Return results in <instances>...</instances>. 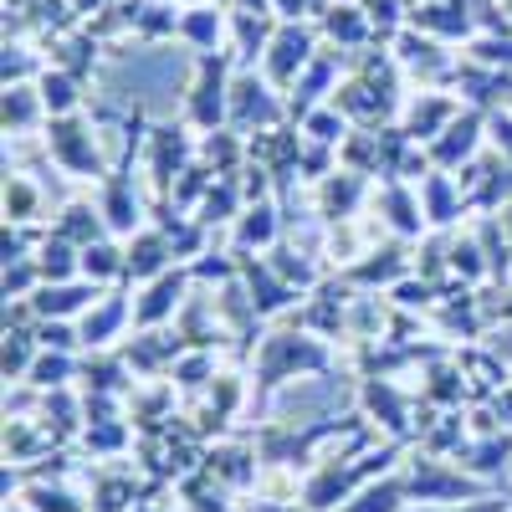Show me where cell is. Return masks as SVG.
Instances as JSON below:
<instances>
[{"instance_id": "8992f818", "label": "cell", "mask_w": 512, "mask_h": 512, "mask_svg": "<svg viewBox=\"0 0 512 512\" xmlns=\"http://www.w3.org/2000/svg\"><path fill=\"white\" fill-rule=\"evenodd\" d=\"M77 6H93V0H77Z\"/></svg>"}, {"instance_id": "3957f363", "label": "cell", "mask_w": 512, "mask_h": 512, "mask_svg": "<svg viewBox=\"0 0 512 512\" xmlns=\"http://www.w3.org/2000/svg\"><path fill=\"white\" fill-rule=\"evenodd\" d=\"M41 103H47L52 113H67V108L77 103V93H72V82H67L62 72H52V77H41Z\"/></svg>"}, {"instance_id": "6da1fadb", "label": "cell", "mask_w": 512, "mask_h": 512, "mask_svg": "<svg viewBox=\"0 0 512 512\" xmlns=\"http://www.w3.org/2000/svg\"><path fill=\"white\" fill-rule=\"evenodd\" d=\"M308 47H313V36H308V31H297V26L277 31V41H272V57H267V72H272L277 82L297 77V72H303V62H308Z\"/></svg>"}, {"instance_id": "7a4b0ae2", "label": "cell", "mask_w": 512, "mask_h": 512, "mask_svg": "<svg viewBox=\"0 0 512 512\" xmlns=\"http://www.w3.org/2000/svg\"><path fill=\"white\" fill-rule=\"evenodd\" d=\"M415 26H431V31L461 36V31H466V11H461V6H420V11H415Z\"/></svg>"}, {"instance_id": "5b68a950", "label": "cell", "mask_w": 512, "mask_h": 512, "mask_svg": "<svg viewBox=\"0 0 512 512\" xmlns=\"http://www.w3.org/2000/svg\"><path fill=\"white\" fill-rule=\"evenodd\" d=\"M185 31H190V36H200V41H210V36L221 31V21H216V16H190V21H185Z\"/></svg>"}, {"instance_id": "277c9868", "label": "cell", "mask_w": 512, "mask_h": 512, "mask_svg": "<svg viewBox=\"0 0 512 512\" xmlns=\"http://www.w3.org/2000/svg\"><path fill=\"white\" fill-rule=\"evenodd\" d=\"M328 31H333V36H344V41H359V36H364V21H359V11H354V6H333Z\"/></svg>"}]
</instances>
